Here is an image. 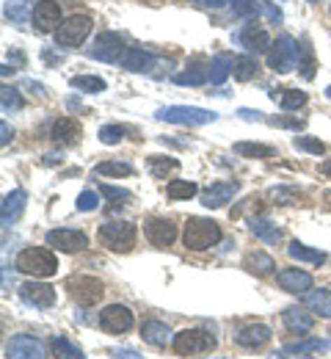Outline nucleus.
Listing matches in <instances>:
<instances>
[{
	"instance_id": "f257e3e1",
	"label": "nucleus",
	"mask_w": 331,
	"mask_h": 359,
	"mask_svg": "<svg viewBox=\"0 0 331 359\" xmlns=\"http://www.w3.org/2000/svg\"><path fill=\"white\" fill-rule=\"evenodd\" d=\"M14 269L34 276V279H48L58 271V257L52 255V249H45V246H28L17 255L14 260Z\"/></svg>"
},
{
	"instance_id": "f03ea898",
	"label": "nucleus",
	"mask_w": 331,
	"mask_h": 359,
	"mask_svg": "<svg viewBox=\"0 0 331 359\" xmlns=\"http://www.w3.org/2000/svg\"><path fill=\"white\" fill-rule=\"evenodd\" d=\"M221 241V226L213 219H199L193 216L185 222V232H183V243L190 252H204L210 246H216Z\"/></svg>"
},
{
	"instance_id": "7ed1b4c3",
	"label": "nucleus",
	"mask_w": 331,
	"mask_h": 359,
	"mask_svg": "<svg viewBox=\"0 0 331 359\" xmlns=\"http://www.w3.org/2000/svg\"><path fill=\"white\" fill-rule=\"evenodd\" d=\"M97 238L111 252H130L136 246L139 229H136L133 222H108V224H102L97 229Z\"/></svg>"
},
{
	"instance_id": "20e7f679",
	"label": "nucleus",
	"mask_w": 331,
	"mask_h": 359,
	"mask_svg": "<svg viewBox=\"0 0 331 359\" xmlns=\"http://www.w3.org/2000/svg\"><path fill=\"white\" fill-rule=\"evenodd\" d=\"M160 122H169V125H188V128H202V125H210L218 119V114L213 111H204V108H196V105H169V108H160L155 114Z\"/></svg>"
},
{
	"instance_id": "39448f33",
	"label": "nucleus",
	"mask_w": 331,
	"mask_h": 359,
	"mask_svg": "<svg viewBox=\"0 0 331 359\" xmlns=\"http://www.w3.org/2000/svg\"><path fill=\"white\" fill-rule=\"evenodd\" d=\"M171 348L177 357H196V354H204V351H213L216 348V337L204 329H183L174 334L171 340Z\"/></svg>"
},
{
	"instance_id": "423d86ee",
	"label": "nucleus",
	"mask_w": 331,
	"mask_h": 359,
	"mask_svg": "<svg viewBox=\"0 0 331 359\" xmlns=\"http://www.w3.org/2000/svg\"><path fill=\"white\" fill-rule=\"evenodd\" d=\"M66 290H69V296H72V302L78 307H97L99 299H102V293H105L102 282L97 276H86V273L69 276L66 279Z\"/></svg>"
},
{
	"instance_id": "0eeeda50",
	"label": "nucleus",
	"mask_w": 331,
	"mask_h": 359,
	"mask_svg": "<svg viewBox=\"0 0 331 359\" xmlns=\"http://www.w3.org/2000/svg\"><path fill=\"white\" fill-rule=\"evenodd\" d=\"M92 34V17L89 14H72L66 17L58 31H55V45L58 47H80L86 36Z\"/></svg>"
},
{
	"instance_id": "6e6552de",
	"label": "nucleus",
	"mask_w": 331,
	"mask_h": 359,
	"mask_svg": "<svg viewBox=\"0 0 331 359\" xmlns=\"http://www.w3.org/2000/svg\"><path fill=\"white\" fill-rule=\"evenodd\" d=\"M298 61H301V47L295 45L293 36H279L276 45H271L268 50V67L274 72H293Z\"/></svg>"
},
{
	"instance_id": "1a4fd4ad",
	"label": "nucleus",
	"mask_w": 331,
	"mask_h": 359,
	"mask_svg": "<svg viewBox=\"0 0 331 359\" xmlns=\"http://www.w3.org/2000/svg\"><path fill=\"white\" fill-rule=\"evenodd\" d=\"M45 243L52 246L55 252L75 255V252H83V249L89 246V238H86V232H80V229L58 226V229H50L48 235H45Z\"/></svg>"
},
{
	"instance_id": "9d476101",
	"label": "nucleus",
	"mask_w": 331,
	"mask_h": 359,
	"mask_svg": "<svg viewBox=\"0 0 331 359\" xmlns=\"http://www.w3.org/2000/svg\"><path fill=\"white\" fill-rule=\"evenodd\" d=\"M6 359H48L45 343L34 334H14L6 343Z\"/></svg>"
},
{
	"instance_id": "9b49d317",
	"label": "nucleus",
	"mask_w": 331,
	"mask_h": 359,
	"mask_svg": "<svg viewBox=\"0 0 331 359\" xmlns=\"http://www.w3.org/2000/svg\"><path fill=\"white\" fill-rule=\"evenodd\" d=\"M127 53V47L122 42L119 34H99L94 39V45L89 47V58H97V61H105V64H113V61H122V55Z\"/></svg>"
},
{
	"instance_id": "f8f14e48",
	"label": "nucleus",
	"mask_w": 331,
	"mask_h": 359,
	"mask_svg": "<svg viewBox=\"0 0 331 359\" xmlns=\"http://www.w3.org/2000/svg\"><path fill=\"white\" fill-rule=\"evenodd\" d=\"M99 329L105 334H125L133 329V313L125 304H111L99 313Z\"/></svg>"
},
{
	"instance_id": "ddd939ff",
	"label": "nucleus",
	"mask_w": 331,
	"mask_h": 359,
	"mask_svg": "<svg viewBox=\"0 0 331 359\" xmlns=\"http://www.w3.org/2000/svg\"><path fill=\"white\" fill-rule=\"evenodd\" d=\"M143 235H146V241H149L152 246L166 249V246H171V243L177 241V224H174L171 219L155 216V219H149V222H146V226H143Z\"/></svg>"
},
{
	"instance_id": "4468645a",
	"label": "nucleus",
	"mask_w": 331,
	"mask_h": 359,
	"mask_svg": "<svg viewBox=\"0 0 331 359\" xmlns=\"http://www.w3.org/2000/svg\"><path fill=\"white\" fill-rule=\"evenodd\" d=\"M20 299L28 304V307H36V310H50L55 304V287H50L45 282H25L20 287Z\"/></svg>"
},
{
	"instance_id": "2eb2a0df",
	"label": "nucleus",
	"mask_w": 331,
	"mask_h": 359,
	"mask_svg": "<svg viewBox=\"0 0 331 359\" xmlns=\"http://www.w3.org/2000/svg\"><path fill=\"white\" fill-rule=\"evenodd\" d=\"M34 25L39 34H50V31H58L55 25H61V6L55 0H39L34 6V14H31Z\"/></svg>"
},
{
	"instance_id": "dca6fc26",
	"label": "nucleus",
	"mask_w": 331,
	"mask_h": 359,
	"mask_svg": "<svg viewBox=\"0 0 331 359\" xmlns=\"http://www.w3.org/2000/svg\"><path fill=\"white\" fill-rule=\"evenodd\" d=\"M271 329L265 326V323H248V326H243L240 332L235 334V343L240 348H248V351H260L262 346H268L271 343Z\"/></svg>"
},
{
	"instance_id": "f3484780",
	"label": "nucleus",
	"mask_w": 331,
	"mask_h": 359,
	"mask_svg": "<svg viewBox=\"0 0 331 359\" xmlns=\"http://www.w3.org/2000/svg\"><path fill=\"white\" fill-rule=\"evenodd\" d=\"M237 182H230V180H221V182H213L202 191V205L216 210V208H224L227 202H232V196L237 194Z\"/></svg>"
},
{
	"instance_id": "a211bd4d",
	"label": "nucleus",
	"mask_w": 331,
	"mask_h": 359,
	"mask_svg": "<svg viewBox=\"0 0 331 359\" xmlns=\"http://www.w3.org/2000/svg\"><path fill=\"white\" fill-rule=\"evenodd\" d=\"M48 138L52 144H61V147H72L78 144L80 138V125L69 116H61V119H52L48 128Z\"/></svg>"
},
{
	"instance_id": "6ab92c4d",
	"label": "nucleus",
	"mask_w": 331,
	"mask_h": 359,
	"mask_svg": "<svg viewBox=\"0 0 331 359\" xmlns=\"http://www.w3.org/2000/svg\"><path fill=\"white\" fill-rule=\"evenodd\" d=\"M276 282H279V287L287 290V293H309L312 290V273H307V271L301 269H284L276 273Z\"/></svg>"
},
{
	"instance_id": "aec40b11",
	"label": "nucleus",
	"mask_w": 331,
	"mask_h": 359,
	"mask_svg": "<svg viewBox=\"0 0 331 359\" xmlns=\"http://www.w3.org/2000/svg\"><path fill=\"white\" fill-rule=\"evenodd\" d=\"M235 39L246 47V50H251V53H268V50H271V36H268V34H265L254 20H251L240 34H237Z\"/></svg>"
},
{
	"instance_id": "412c9836",
	"label": "nucleus",
	"mask_w": 331,
	"mask_h": 359,
	"mask_svg": "<svg viewBox=\"0 0 331 359\" xmlns=\"http://www.w3.org/2000/svg\"><path fill=\"white\" fill-rule=\"evenodd\" d=\"M25 199H28V194L22 191V188H14L11 194H6V199H3V208H0V219H3V226H11L17 219H20V213L25 210Z\"/></svg>"
},
{
	"instance_id": "4be33fe9",
	"label": "nucleus",
	"mask_w": 331,
	"mask_h": 359,
	"mask_svg": "<svg viewBox=\"0 0 331 359\" xmlns=\"http://www.w3.org/2000/svg\"><path fill=\"white\" fill-rule=\"evenodd\" d=\"M141 337L143 343H149V346H155V348H166L169 346V340H171V329L163 323V320H143L141 326Z\"/></svg>"
},
{
	"instance_id": "5701e85b",
	"label": "nucleus",
	"mask_w": 331,
	"mask_h": 359,
	"mask_svg": "<svg viewBox=\"0 0 331 359\" xmlns=\"http://www.w3.org/2000/svg\"><path fill=\"white\" fill-rule=\"evenodd\" d=\"M248 229H251L262 243H268V246H276V243L282 241L279 226L274 224L271 219H265V216H251V219H248Z\"/></svg>"
},
{
	"instance_id": "b1692460",
	"label": "nucleus",
	"mask_w": 331,
	"mask_h": 359,
	"mask_svg": "<svg viewBox=\"0 0 331 359\" xmlns=\"http://www.w3.org/2000/svg\"><path fill=\"white\" fill-rule=\"evenodd\" d=\"M282 320L287 326V332H293V334H307L315 326V318L309 313H304V310H298V307H287L282 313Z\"/></svg>"
},
{
	"instance_id": "393cba45",
	"label": "nucleus",
	"mask_w": 331,
	"mask_h": 359,
	"mask_svg": "<svg viewBox=\"0 0 331 359\" xmlns=\"http://www.w3.org/2000/svg\"><path fill=\"white\" fill-rule=\"evenodd\" d=\"M323 351H329V340H323V337H307V340H295V343L284 346V354H298V357L323 354Z\"/></svg>"
},
{
	"instance_id": "a878e982",
	"label": "nucleus",
	"mask_w": 331,
	"mask_h": 359,
	"mask_svg": "<svg viewBox=\"0 0 331 359\" xmlns=\"http://www.w3.org/2000/svg\"><path fill=\"white\" fill-rule=\"evenodd\" d=\"M122 67L130 72H149L155 67V58L149 53H143L139 47H127V53L122 55Z\"/></svg>"
},
{
	"instance_id": "bb28decb",
	"label": "nucleus",
	"mask_w": 331,
	"mask_h": 359,
	"mask_svg": "<svg viewBox=\"0 0 331 359\" xmlns=\"http://www.w3.org/2000/svg\"><path fill=\"white\" fill-rule=\"evenodd\" d=\"M287 255H290L293 260H298V263H312V266H323V263H326V252L309 249V246H304V243H298V241H293V243L287 246Z\"/></svg>"
},
{
	"instance_id": "cd10ccee",
	"label": "nucleus",
	"mask_w": 331,
	"mask_h": 359,
	"mask_svg": "<svg viewBox=\"0 0 331 359\" xmlns=\"http://www.w3.org/2000/svg\"><path fill=\"white\" fill-rule=\"evenodd\" d=\"M232 152L240 158H257V161H265V158H276V149L268 147V144H254V141H237L232 147Z\"/></svg>"
},
{
	"instance_id": "c85d7f7f",
	"label": "nucleus",
	"mask_w": 331,
	"mask_h": 359,
	"mask_svg": "<svg viewBox=\"0 0 331 359\" xmlns=\"http://www.w3.org/2000/svg\"><path fill=\"white\" fill-rule=\"evenodd\" d=\"M243 269L257 273V276H262V273H271V271L276 269V260L271 255H265V252H251V255H246Z\"/></svg>"
},
{
	"instance_id": "c756f323",
	"label": "nucleus",
	"mask_w": 331,
	"mask_h": 359,
	"mask_svg": "<svg viewBox=\"0 0 331 359\" xmlns=\"http://www.w3.org/2000/svg\"><path fill=\"white\" fill-rule=\"evenodd\" d=\"M307 307L309 313L321 315V318H331V290L321 287V290L307 293Z\"/></svg>"
},
{
	"instance_id": "7c9ffc66",
	"label": "nucleus",
	"mask_w": 331,
	"mask_h": 359,
	"mask_svg": "<svg viewBox=\"0 0 331 359\" xmlns=\"http://www.w3.org/2000/svg\"><path fill=\"white\" fill-rule=\"evenodd\" d=\"M232 67H235V61H232L230 55H216V58L210 61V83H213V86H221V83L235 72Z\"/></svg>"
},
{
	"instance_id": "2f4dec72",
	"label": "nucleus",
	"mask_w": 331,
	"mask_h": 359,
	"mask_svg": "<svg viewBox=\"0 0 331 359\" xmlns=\"http://www.w3.org/2000/svg\"><path fill=\"white\" fill-rule=\"evenodd\" d=\"M268 199H271L274 205H298V202H304L307 196H304L298 188H293V185H276V188L268 191Z\"/></svg>"
},
{
	"instance_id": "473e14b6",
	"label": "nucleus",
	"mask_w": 331,
	"mask_h": 359,
	"mask_svg": "<svg viewBox=\"0 0 331 359\" xmlns=\"http://www.w3.org/2000/svg\"><path fill=\"white\" fill-rule=\"evenodd\" d=\"M180 169V161L177 158H163V155H149V172H152V177L163 180L169 172H177Z\"/></svg>"
},
{
	"instance_id": "72a5a7b5",
	"label": "nucleus",
	"mask_w": 331,
	"mask_h": 359,
	"mask_svg": "<svg viewBox=\"0 0 331 359\" xmlns=\"http://www.w3.org/2000/svg\"><path fill=\"white\" fill-rule=\"evenodd\" d=\"M196 191H199V188H196V182H190V180H171V182L166 185V196L174 199V202L196 196Z\"/></svg>"
},
{
	"instance_id": "f704fd0d",
	"label": "nucleus",
	"mask_w": 331,
	"mask_h": 359,
	"mask_svg": "<svg viewBox=\"0 0 331 359\" xmlns=\"http://www.w3.org/2000/svg\"><path fill=\"white\" fill-rule=\"evenodd\" d=\"M69 86L78 91H86V94H99V91L108 89V83L102 78H97V75H75L69 81Z\"/></svg>"
},
{
	"instance_id": "c9c22d12",
	"label": "nucleus",
	"mask_w": 331,
	"mask_h": 359,
	"mask_svg": "<svg viewBox=\"0 0 331 359\" xmlns=\"http://www.w3.org/2000/svg\"><path fill=\"white\" fill-rule=\"evenodd\" d=\"M97 175L102 177H130L133 175V166L130 163H122V161H102L94 166Z\"/></svg>"
},
{
	"instance_id": "e433bc0d",
	"label": "nucleus",
	"mask_w": 331,
	"mask_h": 359,
	"mask_svg": "<svg viewBox=\"0 0 331 359\" xmlns=\"http://www.w3.org/2000/svg\"><path fill=\"white\" fill-rule=\"evenodd\" d=\"M257 75H260V64H257L251 55H243V58L235 61V78L240 83H248V81H254Z\"/></svg>"
},
{
	"instance_id": "4c0bfd02",
	"label": "nucleus",
	"mask_w": 331,
	"mask_h": 359,
	"mask_svg": "<svg viewBox=\"0 0 331 359\" xmlns=\"http://www.w3.org/2000/svg\"><path fill=\"white\" fill-rule=\"evenodd\" d=\"M50 348H52L55 359H86V357H83V351H80L78 346H72L66 337H52Z\"/></svg>"
},
{
	"instance_id": "58836bf2",
	"label": "nucleus",
	"mask_w": 331,
	"mask_h": 359,
	"mask_svg": "<svg viewBox=\"0 0 331 359\" xmlns=\"http://www.w3.org/2000/svg\"><path fill=\"white\" fill-rule=\"evenodd\" d=\"M207 81H210V69H196V67H190L188 72L174 75L177 86H204Z\"/></svg>"
},
{
	"instance_id": "ea45409f",
	"label": "nucleus",
	"mask_w": 331,
	"mask_h": 359,
	"mask_svg": "<svg viewBox=\"0 0 331 359\" xmlns=\"http://www.w3.org/2000/svg\"><path fill=\"white\" fill-rule=\"evenodd\" d=\"M230 3L237 17H248V20H257V14L265 8L262 0H230Z\"/></svg>"
},
{
	"instance_id": "a19ab883",
	"label": "nucleus",
	"mask_w": 331,
	"mask_h": 359,
	"mask_svg": "<svg viewBox=\"0 0 331 359\" xmlns=\"http://www.w3.org/2000/svg\"><path fill=\"white\" fill-rule=\"evenodd\" d=\"M127 128L125 125H105V128H99V141L102 144H108V147H113V144H119V141H125L127 138Z\"/></svg>"
},
{
	"instance_id": "79ce46f5",
	"label": "nucleus",
	"mask_w": 331,
	"mask_h": 359,
	"mask_svg": "<svg viewBox=\"0 0 331 359\" xmlns=\"http://www.w3.org/2000/svg\"><path fill=\"white\" fill-rule=\"evenodd\" d=\"M279 105H282V111H298L301 105H307V91L284 89L279 97Z\"/></svg>"
},
{
	"instance_id": "37998d69",
	"label": "nucleus",
	"mask_w": 331,
	"mask_h": 359,
	"mask_svg": "<svg viewBox=\"0 0 331 359\" xmlns=\"http://www.w3.org/2000/svg\"><path fill=\"white\" fill-rule=\"evenodd\" d=\"M0 105H3V114H11V111H20L25 102H22V97H20L17 89L3 86V91H0Z\"/></svg>"
},
{
	"instance_id": "c03bdc74",
	"label": "nucleus",
	"mask_w": 331,
	"mask_h": 359,
	"mask_svg": "<svg viewBox=\"0 0 331 359\" xmlns=\"http://www.w3.org/2000/svg\"><path fill=\"white\" fill-rule=\"evenodd\" d=\"M293 144H295V149H304V152H312V155H323L326 152V144L312 138V135H298Z\"/></svg>"
},
{
	"instance_id": "a18cd8bd",
	"label": "nucleus",
	"mask_w": 331,
	"mask_h": 359,
	"mask_svg": "<svg viewBox=\"0 0 331 359\" xmlns=\"http://www.w3.org/2000/svg\"><path fill=\"white\" fill-rule=\"evenodd\" d=\"M75 205H78V210H80V213H92V210L99 208V196H97L94 191H83V194L78 196V202H75Z\"/></svg>"
},
{
	"instance_id": "49530a36",
	"label": "nucleus",
	"mask_w": 331,
	"mask_h": 359,
	"mask_svg": "<svg viewBox=\"0 0 331 359\" xmlns=\"http://www.w3.org/2000/svg\"><path fill=\"white\" fill-rule=\"evenodd\" d=\"M301 53H304V64H298V69L304 72V78H315V58H312L309 45L301 47Z\"/></svg>"
},
{
	"instance_id": "de8ad7c7",
	"label": "nucleus",
	"mask_w": 331,
	"mask_h": 359,
	"mask_svg": "<svg viewBox=\"0 0 331 359\" xmlns=\"http://www.w3.org/2000/svg\"><path fill=\"white\" fill-rule=\"evenodd\" d=\"M99 194L108 196V199H113V202H119V199H130V196H133L127 188H113V185H99Z\"/></svg>"
},
{
	"instance_id": "09e8293b",
	"label": "nucleus",
	"mask_w": 331,
	"mask_h": 359,
	"mask_svg": "<svg viewBox=\"0 0 331 359\" xmlns=\"http://www.w3.org/2000/svg\"><path fill=\"white\" fill-rule=\"evenodd\" d=\"M111 359H141V354L133 351V348H113V351H111Z\"/></svg>"
},
{
	"instance_id": "8fccbe9b",
	"label": "nucleus",
	"mask_w": 331,
	"mask_h": 359,
	"mask_svg": "<svg viewBox=\"0 0 331 359\" xmlns=\"http://www.w3.org/2000/svg\"><path fill=\"white\" fill-rule=\"evenodd\" d=\"M237 116H240V119H246V122H251V119H254V122H262V119H265V116H262V111H251V108H240V111H237Z\"/></svg>"
},
{
	"instance_id": "3c124183",
	"label": "nucleus",
	"mask_w": 331,
	"mask_h": 359,
	"mask_svg": "<svg viewBox=\"0 0 331 359\" xmlns=\"http://www.w3.org/2000/svg\"><path fill=\"white\" fill-rule=\"evenodd\" d=\"M0 144H3V147H6V144H8V141H11V135H14V130H11V128H8V122H3V125H0Z\"/></svg>"
},
{
	"instance_id": "603ef678",
	"label": "nucleus",
	"mask_w": 331,
	"mask_h": 359,
	"mask_svg": "<svg viewBox=\"0 0 331 359\" xmlns=\"http://www.w3.org/2000/svg\"><path fill=\"white\" fill-rule=\"evenodd\" d=\"M8 17H11V20H14V22H22V17H25V6H17V8H14V11H11V8H8Z\"/></svg>"
},
{
	"instance_id": "864d4df0",
	"label": "nucleus",
	"mask_w": 331,
	"mask_h": 359,
	"mask_svg": "<svg viewBox=\"0 0 331 359\" xmlns=\"http://www.w3.org/2000/svg\"><path fill=\"white\" fill-rule=\"evenodd\" d=\"M276 125H282V128H293V130H298V128H301V122H293V119H276Z\"/></svg>"
},
{
	"instance_id": "5fc2aeb1",
	"label": "nucleus",
	"mask_w": 331,
	"mask_h": 359,
	"mask_svg": "<svg viewBox=\"0 0 331 359\" xmlns=\"http://www.w3.org/2000/svg\"><path fill=\"white\" fill-rule=\"evenodd\" d=\"M224 3H230V0H204V6H210V8H221Z\"/></svg>"
},
{
	"instance_id": "6e6d98bb",
	"label": "nucleus",
	"mask_w": 331,
	"mask_h": 359,
	"mask_svg": "<svg viewBox=\"0 0 331 359\" xmlns=\"http://www.w3.org/2000/svg\"><path fill=\"white\" fill-rule=\"evenodd\" d=\"M321 175H326V177H331V158L321 166Z\"/></svg>"
},
{
	"instance_id": "4d7b16f0",
	"label": "nucleus",
	"mask_w": 331,
	"mask_h": 359,
	"mask_svg": "<svg viewBox=\"0 0 331 359\" xmlns=\"http://www.w3.org/2000/svg\"><path fill=\"white\" fill-rule=\"evenodd\" d=\"M276 359H312V357H276Z\"/></svg>"
},
{
	"instance_id": "13d9d810",
	"label": "nucleus",
	"mask_w": 331,
	"mask_h": 359,
	"mask_svg": "<svg viewBox=\"0 0 331 359\" xmlns=\"http://www.w3.org/2000/svg\"><path fill=\"white\" fill-rule=\"evenodd\" d=\"M309 3H318V0H309Z\"/></svg>"
}]
</instances>
